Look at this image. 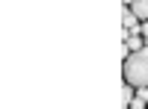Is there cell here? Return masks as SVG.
Listing matches in <instances>:
<instances>
[{
  "mask_svg": "<svg viewBox=\"0 0 148 109\" xmlns=\"http://www.w3.org/2000/svg\"><path fill=\"white\" fill-rule=\"evenodd\" d=\"M130 100H133V86H130V83H125V89H121V103L130 106Z\"/></svg>",
  "mask_w": 148,
  "mask_h": 109,
  "instance_id": "277c9868",
  "label": "cell"
},
{
  "mask_svg": "<svg viewBox=\"0 0 148 109\" xmlns=\"http://www.w3.org/2000/svg\"><path fill=\"white\" fill-rule=\"evenodd\" d=\"M133 12L139 15V21H148V0H133Z\"/></svg>",
  "mask_w": 148,
  "mask_h": 109,
  "instance_id": "3957f363",
  "label": "cell"
},
{
  "mask_svg": "<svg viewBox=\"0 0 148 109\" xmlns=\"http://www.w3.org/2000/svg\"><path fill=\"white\" fill-rule=\"evenodd\" d=\"M127 109H148V100H142V97H133Z\"/></svg>",
  "mask_w": 148,
  "mask_h": 109,
  "instance_id": "5b68a950",
  "label": "cell"
},
{
  "mask_svg": "<svg viewBox=\"0 0 148 109\" xmlns=\"http://www.w3.org/2000/svg\"><path fill=\"white\" fill-rule=\"evenodd\" d=\"M125 47H127L130 53H136V50H145V39H142L139 32H127V30H125Z\"/></svg>",
  "mask_w": 148,
  "mask_h": 109,
  "instance_id": "7a4b0ae2",
  "label": "cell"
},
{
  "mask_svg": "<svg viewBox=\"0 0 148 109\" xmlns=\"http://www.w3.org/2000/svg\"><path fill=\"white\" fill-rule=\"evenodd\" d=\"M136 97H142V100H148V86H142V89H136Z\"/></svg>",
  "mask_w": 148,
  "mask_h": 109,
  "instance_id": "8992f818",
  "label": "cell"
},
{
  "mask_svg": "<svg viewBox=\"0 0 148 109\" xmlns=\"http://www.w3.org/2000/svg\"><path fill=\"white\" fill-rule=\"evenodd\" d=\"M121 71H125V83H130L133 89L148 86V47L130 53L125 59V65H121Z\"/></svg>",
  "mask_w": 148,
  "mask_h": 109,
  "instance_id": "6da1fadb",
  "label": "cell"
}]
</instances>
